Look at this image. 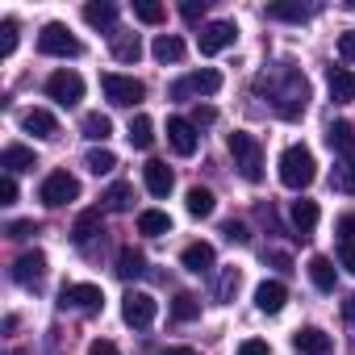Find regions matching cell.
Returning a JSON list of instances; mask_svg holds the SVG:
<instances>
[{"instance_id":"7c38bea8","label":"cell","mask_w":355,"mask_h":355,"mask_svg":"<svg viewBox=\"0 0 355 355\" xmlns=\"http://www.w3.org/2000/svg\"><path fill=\"white\" fill-rule=\"evenodd\" d=\"M167 142H171V150L175 155H197V146H201V134H197V125L189 121V117H167Z\"/></svg>"},{"instance_id":"ba28073f","label":"cell","mask_w":355,"mask_h":355,"mask_svg":"<svg viewBox=\"0 0 355 355\" xmlns=\"http://www.w3.org/2000/svg\"><path fill=\"white\" fill-rule=\"evenodd\" d=\"M105 305V293L96 284H63L59 293V309H71V313H101Z\"/></svg>"},{"instance_id":"277c9868","label":"cell","mask_w":355,"mask_h":355,"mask_svg":"<svg viewBox=\"0 0 355 355\" xmlns=\"http://www.w3.org/2000/svg\"><path fill=\"white\" fill-rule=\"evenodd\" d=\"M101 92H105V101H109V105H117V109H134V105L146 96V84H142V80H134V76L105 71V76H101Z\"/></svg>"},{"instance_id":"681fc988","label":"cell","mask_w":355,"mask_h":355,"mask_svg":"<svg viewBox=\"0 0 355 355\" xmlns=\"http://www.w3.org/2000/svg\"><path fill=\"white\" fill-rule=\"evenodd\" d=\"M263 263H272V268H280V272H293V259H288L284 251H263Z\"/></svg>"},{"instance_id":"5bb4252c","label":"cell","mask_w":355,"mask_h":355,"mask_svg":"<svg viewBox=\"0 0 355 355\" xmlns=\"http://www.w3.org/2000/svg\"><path fill=\"white\" fill-rule=\"evenodd\" d=\"M142 184H146V193H150V197H167V193H171V184H175V175H171V167H167V163L150 159V163L142 167Z\"/></svg>"},{"instance_id":"6da1fadb","label":"cell","mask_w":355,"mask_h":355,"mask_svg":"<svg viewBox=\"0 0 355 355\" xmlns=\"http://www.w3.org/2000/svg\"><path fill=\"white\" fill-rule=\"evenodd\" d=\"M255 92L268 96V105H272L276 117H284V121H297V117L305 113V105H309V80H305L301 67H293V63H276V67L259 71V76H255Z\"/></svg>"},{"instance_id":"f1b7e54d","label":"cell","mask_w":355,"mask_h":355,"mask_svg":"<svg viewBox=\"0 0 355 355\" xmlns=\"http://www.w3.org/2000/svg\"><path fill=\"white\" fill-rule=\"evenodd\" d=\"M330 189L355 197V159H334V167H330Z\"/></svg>"},{"instance_id":"4fadbf2b","label":"cell","mask_w":355,"mask_h":355,"mask_svg":"<svg viewBox=\"0 0 355 355\" xmlns=\"http://www.w3.org/2000/svg\"><path fill=\"white\" fill-rule=\"evenodd\" d=\"M13 280H17L21 288H42V280H46V255H42V251H26V255H17V263H13Z\"/></svg>"},{"instance_id":"9a60e30c","label":"cell","mask_w":355,"mask_h":355,"mask_svg":"<svg viewBox=\"0 0 355 355\" xmlns=\"http://www.w3.org/2000/svg\"><path fill=\"white\" fill-rule=\"evenodd\" d=\"M109 51H113L117 63H138L142 59V38L130 34V30H113L109 34Z\"/></svg>"},{"instance_id":"f35d334b","label":"cell","mask_w":355,"mask_h":355,"mask_svg":"<svg viewBox=\"0 0 355 355\" xmlns=\"http://www.w3.org/2000/svg\"><path fill=\"white\" fill-rule=\"evenodd\" d=\"M113 134V121L105 117V113H88L84 117V138H92V142H105Z\"/></svg>"},{"instance_id":"e0dca14e","label":"cell","mask_w":355,"mask_h":355,"mask_svg":"<svg viewBox=\"0 0 355 355\" xmlns=\"http://www.w3.org/2000/svg\"><path fill=\"white\" fill-rule=\"evenodd\" d=\"M293 347H297L301 355H330V334L318 330V326H301V330L293 334Z\"/></svg>"},{"instance_id":"7a4b0ae2","label":"cell","mask_w":355,"mask_h":355,"mask_svg":"<svg viewBox=\"0 0 355 355\" xmlns=\"http://www.w3.org/2000/svg\"><path fill=\"white\" fill-rule=\"evenodd\" d=\"M313 175H318L313 150H309L305 142L284 146V155H280V184H284V189H293V193H301V189H309V184H313Z\"/></svg>"},{"instance_id":"3957f363","label":"cell","mask_w":355,"mask_h":355,"mask_svg":"<svg viewBox=\"0 0 355 355\" xmlns=\"http://www.w3.org/2000/svg\"><path fill=\"white\" fill-rule=\"evenodd\" d=\"M226 146H230V155H234V167H239L243 180H247V184H259V180H263V146H259V138L247 134V130H234Z\"/></svg>"},{"instance_id":"e575fe53","label":"cell","mask_w":355,"mask_h":355,"mask_svg":"<svg viewBox=\"0 0 355 355\" xmlns=\"http://www.w3.org/2000/svg\"><path fill=\"white\" fill-rule=\"evenodd\" d=\"M313 13H318L313 5H268V17H272V21H297V26H301V21H309Z\"/></svg>"},{"instance_id":"ee69618b","label":"cell","mask_w":355,"mask_h":355,"mask_svg":"<svg viewBox=\"0 0 355 355\" xmlns=\"http://www.w3.org/2000/svg\"><path fill=\"white\" fill-rule=\"evenodd\" d=\"M234 355H272V347H268L263 338H247V343H239Z\"/></svg>"},{"instance_id":"cb8c5ba5","label":"cell","mask_w":355,"mask_h":355,"mask_svg":"<svg viewBox=\"0 0 355 355\" xmlns=\"http://www.w3.org/2000/svg\"><path fill=\"white\" fill-rule=\"evenodd\" d=\"M338 263L355 272V214L338 218Z\"/></svg>"},{"instance_id":"5b68a950","label":"cell","mask_w":355,"mask_h":355,"mask_svg":"<svg viewBox=\"0 0 355 355\" xmlns=\"http://www.w3.org/2000/svg\"><path fill=\"white\" fill-rule=\"evenodd\" d=\"M38 51L51 55V59H80V55H84L80 38H76L67 26H59V21L42 26V34H38Z\"/></svg>"},{"instance_id":"8992f818","label":"cell","mask_w":355,"mask_h":355,"mask_svg":"<svg viewBox=\"0 0 355 355\" xmlns=\"http://www.w3.org/2000/svg\"><path fill=\"white\" fill-rule=\"evenodd\" d=\"M80 197V180H76V175L71 171H51L46 175V180H42V189H38V201L42 205H51V209H59V205H67V201H76Z\"/></svg>"},{"instance_id":"d4e9b609","label":"cell","mask_w":355,"mask_h":355,"mask_svg":"<svg viewBox=\"0 0 355 355\" xmlns=\"http://www.w3.org/2000/svg\"><path fill=\"white\" fill-rule=\"evenodd\" d=\"M330 101H334V105L355 101V71H347V67H330Z\"/></svg>"},{"instance_id":"ab89813d","label":"cell","mask_w":355,"mask_h":355,"mask_svg":"<svg viewBox=\"0 0 355 355\" xmlns=\"http://www.w3.org/2000/svg\"><path fill=\"white\" fill-rule=\"evenodd\" d=\"M134 17H138L142 26H159V21L167 17V9L155 5V0H134Z\"/></svg>"},{"instance_id":"db71d44e","label":"cell","mask_w":355,"mask_h":355,"mask_svg":"<svg viewBox=\"0 0 355 355\" xmlns=\"http://www.w3.org/2000/svg\"><path fill=\"white\" fill-rule=\"evenodd\" d=\"M9 355H30V351H9Z\"/></svg>"},{"instance_id":"f6af8a7d","label":"cell","mask_w":355,"mask_h":355,"mask_svg":"<svg viewBox=\"0 0 355 355\" xmlns=\"http://www.w3.org/2000/svg\"><path fill=\"white\" fill-rule=\"evenodd\" d=\"M180 17H184V21H201V17H205V0H184V5H180Z\"/></svg>"},{"instance_id":"c3c4849f","label":"cell","mask_w":355,"mask_h":355,"mask_svg":"<svg viewBox=\"0 0 355 355\" xmlns=\"http://www.w3.org/2000/svg\"><path fill=\"white\" fill-rule=\"evenodd\" d=\"M338 55H343V63H355V30H347L338 38Z\"/></svg>"},{"instance_id":"8fae6325","label":"cell","mask_w":355,"mask_h":355,"mask_svg":"<svg viewBox=\"0 0 355 355\" xmlns=\"http://www.w3.org/2000/svg\"><path fill=\"white\" fill-rule=\"evenodd\" d=\"M121 318H125V326H134V330H146L150 322H155V297L150 293H125L121 297Z\"/></svg>"},{"instance_id":"484cf974","label":"cell","mask_w":355,"mask_h":355,"mask_svg":"<svg viewBox=\"0 0 355 355\" xmlns=\"http://www.w3.org/2000/svg\"><path fill=\"white\" fill-rule=\"evenodd\" d=\"M150 55H155L159 63H180V59H184V38H180V34H159L155 46H150Z\"/></svg>"},{"instance_id":"836d02e7","label":"cell","mask_w":355,"mask_h":355,"mask_svg":"<svg viewBox=\"0 0 355 355\" xmlns=\"http://www.w3.org/2000/svg\"><path fill=\"white\" fill-rule=\"evenodd\" d=\"M171 318H175V322H193V318H201V297H193V293H175V297H171Z\"/></svg>"},{"instance_id":"60d3db41","label":"cell","mask_w":355,"mask_h":355,"mask_svg":"<svg viewBox=\"0 0 355 355\" xmlns=\"http://www.w3.org/2000/svg\"><path fill=\"white\" fill-rule=\"evenodd\" d=\"M0 34H5V38H0V55H13L17 51V34H21V26H17V17H5V26H0Z\"/></svg>"},{"instance_id":"ac0fdd59","label":"cell","mask_w":355,"mask_h":355,"mask_svg":"<svg viewBox=\"0 0 355 355\" xmlns=\"http://www.w3.org/2000/svg\"><path fill=\"white\" fill-rule=\"evenodd\" d=\"M326 142H330V150H334L338 159H355V125H351V121H330Z\"/></svg>"},{"instance_id":"f546056e","label":"cell","mask_w":355,"mask_h":355,"mask_svg":"<svg viewBox=\"0 0 355 355\" xmlns=\"http://www.w3.org/2000/svg\"><path fill=\"white\" fill-rule=\"evenodd\" d=\"M92 234H101V209H88V214L76 218V226H71V243H76V247H88Z\"/></svg>"},{"instance_id":"52a82bcc","label":"cell","mask_w":355,"mask_h":355,"mask_svg":"<svg viewBox=\"0 0 355 355\" xmlns=\"http://www.w3.org/2000/svg\"><path fill=\"white\" fill-rule=\"evenodd\" d=\"M218 88H222V71L201 67V71H193V76H184V80H175V84L167 88V96H171V101H189L193 92H197V96H214Z\"/></svg>"},{"instance_id":"d6a6232c","label":"cell","mask_w":355,"mask_h":355,"mask_svg":"<svg viewBox=\"0 0 355 355\" xmlns=\"http://www.w3.org/2000/svg\"><path fill=\"white\" fill-rule=\"evenodd\" d=\"M184 205H189V214L193 218H214V209H218V201H214V193L209 189H189V197H184Z\"/></svg>"},{"instance_id":"83f0119b","label":"cell","mask_w":355,"mask_h":355,"mask_svg":"<svg viewBox=\"0 0 355 355\" xmlns=\"http://www.w3.org/2000/svg\"><path fill=\"white\" fill-rule=\"evenodd\" d=\"M121 280H138V276H146V255L142 251H134V247H125L121 255H117V268H113Z\"/></svg>"},{"instance_id":"7dc6e473","label":"cell","mask_w":355,"mask_h":355,"mask_svg":"<svg viewBox=\"0 0 355 355\" xmlns=\"http://www.w3.org/2000/svg\"><path fill=\"white\" fill-rule=\"evenodd\" d=\"M222 234H226L230 243H251V234H247V226H243V222H226V226H222Z\"/></svg>"},{"instance_id":"bcb514c9","label":"cell","mask_w":355,"mask_h":355,"mask_svg":"<svg viewBox=\"0 0 355 355\" xmlns=\"http://www.w3.org/2000/svg\"><path fill=\"white\" fill-rule=\"evenodd\" d=\"M17 201V180L5 171V180H0V205H13Z\"/></svg>"},{"instance_id":"b9f144b4","label":"cell","mask_w":355,"mask_h":355,"mask_svg":"<svg viewBox=\"0 0 355 355\" xmlns=\"http://www.w3.org/2000/svg\"><path fill=\"white\" fill-rule=\"evenodd\" d=\"M189 121H193V125H197V130H201V125H214V121H218V109H214V105H197V109H193V117H189Z\"/></svg>"},{"instance_id":"7402d4cb","label":"cell","mask_w":355,"mask_h":355,"mask_svg":"<svg viewBox=\"0 0 355 355\" xmlns=\"http://www.w3.org/2000/svg\"><path fill=\"white\" fill-rule=\"evenodd\" d=\"M84 21L92 26V30H117V5L113 0H92V5H84Z\"/></svg>"},{"instance_id":"d590c367","label":"cell","mask_w":355,"mask_h":355,"mask_svg":"<svg viewBox=\"0 0 355 355\" xmlns=\"http://www.w3.org/2000/svg\"><path fill=\"white\" fill-rule=\"evenodd\" d=\"M239 288H243V268H226V272L218 276V288H214V297L226 305V301H234V297H239Z\"/></svg>"},{"instance_id":"8d00e7d4","label":"cell","mask_w":355,"mask_h":355,"mask_svg":"<svg viewBox=\"0 0 355 355\" xmlns=\"http://www.w3.org/2000/svg\"><path fill=\"white\" fill-rule=\"evenodd\" d=\"M101 201H105V209H109V214H125V209L134 205V184H113Z\"/></svg>"},{"instance_id":"816d5d0a","label":"cell","mask_w":355,"mask_h":355,"mask_svg":"<svg viewBox=\"0 0 355 355\" xmlns=\"http://www.w3.org/2000/svg\"><path fill=\"white\" fill-rule=\"evenodd\" d=\"M343 322H347V326L355 330V293H351V297L343 301Z\"/></svg>"},{"instance_id":"4316f807","label":"cell","mask_w":355,"mask_h":355,"mask_svg":"<svg viewBox=\"0 0 355 355\" xmlns=\"http://www.w3.org/2000/svg\"><path fill=\"white\" fill-rule=\"evenodd\" d=\"M138 234H146V239L171 234V218H167L163 209H142V214H138Z\"/></svg>"},{"instance_id":"74e56055","label":"cell","mask_w":355,"mask_h":355,"mask_svg":"<svg viewBox=\"0 0 355 355\" xmlns=\"http://www.w3.org/2000/svg\"><path fill=\"white\" fill-rule=\"evenodd\" d=\"M84 167H88L92 175H109V171L117 167V155L105 150V146H101V150H88V155H84Z\"/></svg>"},{"instance_id":"30bf717a","label":"cell","mask_w":355,"mask_h":355,"mask_svg":"<svg viewBox=\"0 0 355 355\" xmlns=\"http://www.w3.org/2000/svg\"><path fill=\"white\" fill-rule=\"evenodd\" d=\"M234 38H239V26L234 21H209V26H201L197 46H201V55H222V51L234 46Z\"/></svg>"},{"instance_id":"f907efd6","label":"cell","mask_w":355,"mask_h":355,"mask_svg":"<svg viewBox=\"0 0 355 355\" xmlns=\"http://www.w3.org/2000/svg\"><path fill=\"white\" fill-rule=\"evenodd\" d=\"M88 355H121V351H117V347H113L109 338H96V343L88 347Z\"/></svg>"},{"instance_id":"2e32d148","label":"cell","mask_w":355,"mask_h":355,"mask_svg":"<svg viewBox=\"0 0 355 355\" xmlns=\"http://www.w3.org/2000/svg\"><path fill=\"white\" fill-rule=\"evenodd\" d=\"M284 301H288V288H284L280 280H263V284L255 288V309H259V313H280Z\"/></svg>"},{"instance_id":"f5cc1de1","label":"cell","mask_w":355,"mask_h":355,"mask_svg":"<svg viewBox=\"0 0 355 355\" xmlns=\"http://www.w3.org/2000/svg\"><path fill=\"white\" fill-rule=\"evenodd\" d=\"M159 355H197L193 347H167V351H159Z\"/></svg>"},{"instance_id":"1f68e13d","label":"cell","mask_w":355,"mask_h":355,"mask_svg":"<svg viewBox=\"0 0 355 355\" xmlns=\"http://www.w3.org/2000/svg\"><path fill=\"white\" fill-rule=\"evenodd\" d=\"M125 138H130V146H138V150H146V146L155 142V121H150L146 113H138V117L130 121V130H125Z\"/></svg>"},{"instance_id":"44dd1931","label":"cell","mask_w":355,"mask_h":355,"mask_svg":"<svg viewBox=\"0 0 355 355\" xmlns=\"http://www.w3.org/2000/svg\"><path fill=\"white\" fill-rule=\"evenodd\" d=\"M214 259H218V255H214V247H209V243H189V247H184V255H180V263H184L193 276L214 272Z\"/></svg>"},{"instance_id":"4dcf8cb0","label":"cell","mask_w":355,"mask_h":355,"mask_svg":"<svg viewBox=\"0 0 355 355\" xmlns=\"http://www.w3.org/2000/svg\"><path fill=\"white\" fill-rule=\"evenodd\" d=\"M309 280H313V288H322V293H334V263L326 259V255H313L309 259Z\"/></svg>"},{"instance_id":"9c48e42d","label":"cell","mask_w":355,"mask_h":355,"mask_svg":"<svg viewBox=\"0 0 355 355\" xmlns=\"http://www.w3.org/2000/svg\"><path fill=\"white\" fill-rule=\"evenodd\" d=\"M46 96L51 101H59L63 109H71V105H80L84 101V80H80V71H55L51 80H46Z\"/></svg>"},{"instance_id":"ffe728a7","label":"cell","mask_w":355,"mask_h":355,"mask_svg":"<svg viewBox=\"0 0 355 355\" xmlns=\"http://www.w3.org/2000/svg\"><path fill=\"white\" fill-rule=\"evenodd\" d=\"M288 218H293V230H297V239H309L313 230H318V201H293V209H288Z\"/></svg>"},{"instance_id":"7bdbcfd3","label":"cell","mask_w":355,"mask_h":355,"mask_svg":"<svg viewBox=\"0 0 355 355\" xmlns=\"http://www.w3.org/2000/svg\"><path fill=\"white\" fill-rule=\"evenodd\" d=\"M5 234H9V239H17V243H21V239H34V234H38V222H9V230H5Z\"/></svg>"},{"instance_id":"603a6c76","label":"cell","mask_w":355,"mask_h":355,"mask_svg":"<svg viewBox=\"0 0 355 355\" xmlns=\"http://www.w3.org/2000/svg\"><path fill=\"white\" fill-rule=\"evenodd\" d=\"M21 125H26V134H34V138H55V134H59V121H55V113H46V109H26V113H21Z\"/></svg>"},{"instance_id":"d6986e66","label":"cell","mask_w":355,"mask_h":355,"mask_svg":"<svg viewBox=\"0 0 355 355\" xmlns=\"http://www.w3.org/2000/svg\"><path fill=\"white\" fill-rule=\"evenodd\" d=\"M0 167H5L9 175H17V171H34V167H38V159H34V150H30V146L9 142L5 150H0Z\"/></svg>"}]
</instances>
